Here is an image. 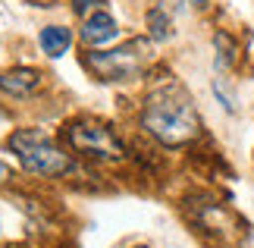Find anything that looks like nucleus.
Wrapping results in <instances>:
<instances>
[{
    "label": "nucleus",
    "instance_id": "nucleus-12",
    "mask_svg": "<svg viewBox=\"0 0 254 248\" xmlns=\"http://www.w3.org/2000/svg\"><path fill=\"white\" fill-rule=\"evenodd\" d=\"M104 6H107V0H72V13L79 19H88L91 13H97Z\"/></svg>",
    "mask_w": 254,
    "mask_h": 248
},
{
    "label": "nucleus",
    "instance_id": "nucleus-7",
    "mask_svg": "<svg viewBox=\"0 0 254 248\" xmlns=\"http://www.w3.org/2000/svg\"><path fill=\"white\" fill-rule=\"evenodd\" d=\"M116 32H120V25H116V19L107 13V9H97L91 13L88 19H82V28H79V38L85 47H97V44H107L113 41Z\"/></svg>",
    "mask_w": 254,
    "mask_h": 248
},
{
    "label": "nucleus",
    "instance_id": "nucleus-5",
    "mask_svg": "<svg viewBox=\"0 0 254 248\" xmlns=\"http://www.w3.org/2000/svg\"><path fill=\"white\" fill-rule=\"evenodd\" d=\"M41 82H44L41 69L13 66V69H3V73H0V94L13 97V101H28V97H35V91L41 88Z\"/></svg>",
    "mask_w": 254,
    "mask_h": 248
},
{
    "label": "nucleus",
    "instance_id": "nucleus-10",
    "mask_svg": "<svg viewBox=\"0 0 254 248\" xmlns=\"http://www.w3.org/2000/svg\"><path fill=\"white\" fill-rule=\"evenodd\" d=\"M148 35H151V41H170V38L176 35L173 32V16H170V9L167 6H154L148 9Z\"/></svg>",
    "mask_w": 254,
    "mask_h": 248
},
{
    "label": "nucleus",
    "instance_id": "nucleus-15",
    "mask_svg": "<svg viewBox=\"0 0 254 248\" xmlns=\"http://www.w3.org/2000/svg\"><path fill=\"white\" fill-rule=\"evenodd\" d=\"M191 3H194V6H207V0H191Z\"/></svg>",
    "mask_w": 254,
    "mask_h": 248
},
{
    "label": "nucleus",
    "instance_id": "nucleus-4",
    "mask_svg": "<svg viewBox=\"0 0 254 248\" xmlns=\"http://www.w3.org/2000/svg\"><path fill=\"white\" fill-rule=\"evenodd\" d=\"M63 138H66V145H69L75 154L91 157V161H101V164H120L126 157L123 142L104 123H94V120L69 123L63 129Z\"/></svg>",
    "mask_w": 254,
    "mask_h": 248
},
{
    "label": "nucleus",
    "instance_id": "nucleus-6",
    "mask_svg": "<svg viewBox=\"0 0 254 248\" xmlns=\"http://www.w3.org/2000/svg\"><path fill=\"white\" fill-rule=\"evenodd\" d=\"M194 220H198V226L201 230H207V233H217V236H232L239 230V220H236V214L232 211H226L223 204H217V201H204V204H198V211H194Z\"/></svg>",
    "mask_w": 254,
    "mask_h": 248
},
{
    "label": "nucleus",
    "instance_id": "nucleus-14",
    "mask_svg": "<svg viewBox=\"0 0 254 248\" xmlns=\"http://www.w3.org/2000/svg\"><path fill=\"white\" fill-rule=\"evenodd\" d=\"M28 3H35V6H54V0H28Z\"/></svg>",
    "mask_w": 254,
    "mask_h": 248
},
{
    "label": "nucleus",
    "instance_id": "nucleus-8",
    "mask_svg": "<svg viewBox=\"0 0 254 248\" xmlns=\"http://www.w3.org/2000/svg\"><path fill=\"white\" fill-rule=\"evenodd\" d=\"M38 44H41V51L51 57V60H60L72 47V32L66 25H44L41 35H38Z\"/></svg>",
    "mask_w": 254,
    "mask_h": 248
},
{
    "label": "nucleus",
    "instance_id": "nucleus-13",
    "mask_svg": "<svg viewBox=\"0 0 254 248\" xmlns=\"http://www.w3.org/2000/svg\"><path fill=\"white\" fill-rule=\"evenodd\" d=\"M9 179H13V170H9V166H6L3 161H0V185H6Z\"/></svg>",
    "mask_w": 254,
    "mask_h": 248
},
{
    "label": "nucleus",
    "instance_id": "nucleus-9",
    "mask_svg": "<svg viewBox=\"0 0 254 248\" xmlns=\"http://www.w3.org/2000/svg\"><path fill=\"white\" fill-rule=\"evenodd\" d=\"M213 66L220 69V73H226V69H232L239 63V41L232 38L229 32H213Z\"/></svg>",
    "mask_w": 254,
    "mask_h": 248
},
{
    "label": "nucleus",
    "instance_id": "nucleus-16",
    "mask_svg": "<svg viewBox=\"0 0 254 248\" xmlns=\"http://www.w3.org/2000/svg\"><path fill=\"white\" fill-rule=\"evenodd\" d=\"M138 248H148V245H138Z\"/></svg>",
    "mask_w": 254,
    "mask_h": 248
},
{
    "label": "nucleus",
    "instance_id": "nucleus-1",
    "mask_svg": "<svg viewBox=\"0 0 254 248\" xmlns=\"http://www.w3.org/2000/svg\"><path fill=\"white\" fill-rule=\"evenodd\" d=\"M141 129L167 148H185L201 135V116L191 94L173 76L148 91L141 107Z\"/></svg>",
    "mask_w": 254,
    "mask_h": 248
},
{
    "label": "nucleus",
    "instance_id": "nucleus-3",
    "mask_svg": "<svg viewBox=\"0 0 254 248\" xmlns=\"http://www.w3.org/2000/svg\"><path fill=\"white\" fill-rule=\"evenodd\" d=\"M154 60L148 38H132L113 51H91L85 54V69L101 82H135L144 76L148 63Z\"/></svg>",
    "mask_w": 254,
    "mask_h": 248
},
{
    "label": "nucleus",
    "instance_id": "nucleus-11",
    "mask_svg": "<svg viewBox=\"0 0 254 248\" xmlns=\"http://www.w3.org/2000/svg\"><path fill=\"white\" fill-rule=\"evenodd\" d=\"M210 91H213V97L220 101V107H223L226 113H236V110H239V101H236V94L229 91V85H226V79H223V76H217V79L210 82Z\"/></svg>",
    "mask_w": 254,
    "mask_h": 248
},
{
    "label": "nucleus",
    "instance_id": "nucleus-2",
    "mask_svg": "<svg viewBox=\"0 0 254 248\" xmlns=\"http://www.w3.org/2000/svg\"><path fill=\"white\" fill-rule=\"evenodd\" d=\"M6 148L32 176H66L75 166L72 154H66L44 129H16L13 135H6Z\"/></svg>",
    "mask_w": 254,
    "mask_h": 248
}]
</instances>
